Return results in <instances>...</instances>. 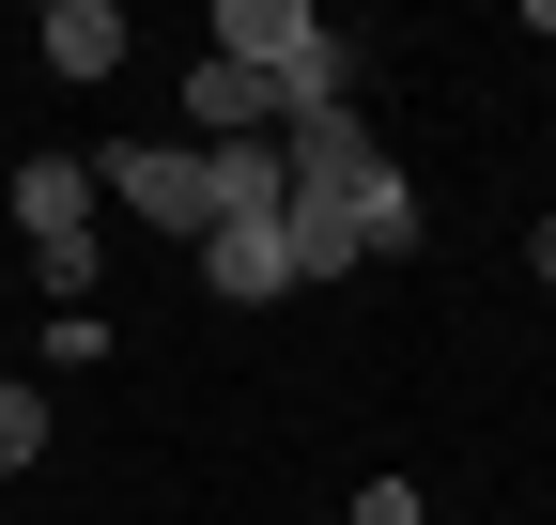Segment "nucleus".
Wrapping results in <instances>:
<instances>
[{"label":"nucleus","mask_w":556,"mask_h":525,"mask_svg":"<svg viewBox=\"0 0 556 525\" xmlns=\"http://www.w3.org/2000/svg\"><path fill=\"white\" fill-rule=\"evenodd\" d=\"M217 62H248V78L278 93V124L356 108V47H340L309 0H217Z\"/></svg>","instance_id":"obj_1"},{"label":"nucleus","mask_w":556,"mask_h":525,"mask_svg":"<svg viewBox=\"0 0 556 525\" xmlns=\"http://www.w3.org/2000/svg\"><path fill=\"white\" fill-rule=\"evenodd\" d=\"M16 232H31V279L62 309L109 294V262H93V155H16Z\"/></svg>","instance_id":"obj_2"},{"label":"nucleus","mask_w":556,"mask_h":525,"mask_svg":"<svg viewBox=\"0 0 556 525\" xmlns=\"http://www.w3.org/2000/svg\"><path fill=\"white\" fill-rule=\"evenodd\" d=\"M93 185H109V202L124 217H155V232H217V155H201V140H109L93 155Z\"/></svg>","instance_id":"obj_3"},{"label":"nucleus","mask_w":556,"mask_h":525,"mask_svg":"<svg viewBox=\"0 0 556 525\" xmlns=\"http://www.w3.org/2000/svg\"><path fill=\"white\" fill-rule=\"evenodd\" d=\"M186 140H201V155H232V140H278V93L248 78V62H217V47H201V62H186Z\"/></svg>","instance_id":"obj_4"},{"label":"nucleus","mask_w":556,"mask_h":525,"mask_svg":"<svg viewBox=\"0 0 556 525\" xmlns=\"http://www.w3.org/2000/svg\"><path fill=\"white\" fill-rule=\"evenodd\" d=\"M201 279H217L232 309H278V294H294V232H278V217H217V232H201Z\"/></svg>","instance_id":"obj_5"},{"label":"nucleus","mask_w":556,"mask_h":525,"mask_svg":"<svg viewBox=\"0 0 556 525\" xmlns=\"http://www.w3.org/2000/svg\"><path fill=\"white\" fill-rule=\"evenodd\" d=\"M47 62H62V78H109V62H124V16H109V0H47V31H31Z\"/></svg>","instance_id":"obj_6"},{"label":"nucleus","mask_w":556,"mask_h":525,"mask_svg":"<svg viewBox=\"0 0 556 525\" xmlns=\"http://www.w3.org/2000/svg\"><path fill=\"white\" fill-rule=\"evenodd\" d=\"M31 464H47V386L0 371V479H31Z\"/></svg>","instance_id":"obj_7"},{"label":"nucleus","mask_w":556,"mask_h":525,"mask_svg":"<svg viewBox=\"0 0 556 525\" xmlns=\"http://www.w3.org/2000/svg\"><path fill=\"white\" fill-rule=\"evenodd\" d=\"M340 525H433V510H417V479H371L356 510H340Z\"/></svg>","instance_id":"obj_8"},{"label":"nucleus","mask_w":556,"mask_h":525,"mask_svg":"<svg viewBox=\"0 0 556 525\" xmlns=\"http://www.w3.org/2000/svg\"><path fill=\"white\" fill-rule=\"evenodd\" d=\"M526 262H541V294H556V217H541V232H526Z\"/></svg>","instance_id":"obj_9"},{"label":"nucleus","mask_w":556,"mask_h":525,"mask_svg":"<svg viewBox=\"0 0 556 525\" xmlns=\"http://www.w3.org/2000/svg\"><path fill=\"white\" fill-rule=\"evenodd\" d=\"M325 525H340V510H325Z\"/></svg>","instance_id":"obj_10"}]
</instances>
